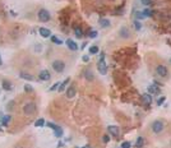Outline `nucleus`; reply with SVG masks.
I'll return each instance as SVG.
<instances>
[{
    "instance_id": "7",
    "label": "nucleus",
    "mask_w": 171,
    "mask_h": 148,
    "mask_svg": "<svg viewBox=\"0 0 171 148\" xmlns=\"http://www.w3.org/2000/svg\"><path fill=\"white\" fill-rule=\"evenodd\" d=\"M156 73L158 74L160 77H167L169 70H167V68L164 67V65H158V67L156 68Z\"/></svg>"
},
{
    "instance_id": "32",
    "label": "nucleus",
    "mask_w": 171,
    "mask_h": 148,
    "mask_svg": "<svg viewBox=\"0 0 171 148\" xmlns=\"http://www.w3.org/2000/svg\"><path fill=\"white\" fill-rule=\"evenodd\" d=\"M24 91L26 92H32V91H33V88H32L29 84H24Z\"/></svg>"
},
{
    "instance_id": "19",
    "label": "nucleus",
    "mask_w": 171,
    "mask_h": 148,
    "mask_svg": "<svg viewBox=\"0 0 171 148\" xmlns=\"http://www.w3.org/2000/svg\"><path fill=\"white\" fill-rule=\"evenodd\" d=\"M3 88L6 89V91H12V86H10V82L9 80H6V79L3 80Z\"/></svg>"
},
{
    "instance_id": "23",
    "label": "nucleus",
    "mask_w": 171,
    "mask_h": 148,
    "mask_svg": "<svg viewBox=\"0 0 171 148\" xmlns=\"http://www.w3.org/2000/svg\"><path fill=\"white\" fill-rule=\"evenodd\" d=\"M46 123H45V119H38L35 121V126H37V128H41V126H44Z\"/></svg>"
},
{
    "instance_id": "34",
    "label": "nucleus",
    "mask_w": 171,
    "mask_h": 148,
    "mask_svg": "<svg viewBox=\"0 0 171 148\" xmlns=\"http://www.w3.org/2000/svg\"><path fill=\"white\" fill-rule=\"evenodd\" d=\"M102 141H103L105 143H109V142H110V137H109V135H103V137H102Z\"/></svg>"
},
{
    "instance_id": "36",
    "label": "nucleus",
    "mask_w": 171,
    "mask_h": 148,
    "mask_svg": "<svg viewBox=\"0 0 171 148\" xmlns=\"http://www.w3.org/2000/svg\"><path fill=\"white\" fill-rule=\"evenodd\" d=\"M165 97H161V98H160V100H157V105H158V106H160V105H162L164 102H165Z\"/></svg>"
},
{
    "instance_id": "30",
    "label": "nucleus",
    "mask_w": 171,
    "mask_h": 148,
    "mask_svg": "<svg viewBox=\"0 0 171 148\" xmlns=\"http://www.w3.org/2000/svg\"><path fill=\"white\" fill-rule=\"evenodd\" d=\"M130 142L129 141H125V142H123L121 143V148H130Z\"/></svg>"
},
{
    "instance_id": "38",
    "label": "nucleus",
    "mask_w": 171,
    "mask_h": 148,
    "mask_svg": "<svg viewBox=\"0 0 171 148\" xmlns=\"http://www.w3.org/2000/svg\"><path fill=\"white\" fill-rule=\"evenodd\" d=\"M82 60H83V61L86 63V61H88V60H89V58H88V56H86V55H84V56L82 58Z\"/></svg>"
},
{
    "instance_id": "3",
    "label": "nucleus",
    "mask_w": 171,
    "mask_h": 148,
    "mask_svg": "<svg viewBox=\"0 0 171 148\" xmlns=\"http://www.w3.org/2000/svg\"><path fill=\"white\" fill-rule=\"evenodd\" d=\"M36 110H37V107H36V105H35L33 102H28V103H26L24 106H23V112H24L26 115L35 114Z\"/></svg>"
},
{
    "instance_id": "42",
    "label": "nucleus",
    "mask_w": 171,
    "mask_h": 148,
    "mask_svg": "<svg viewBox=\"0 0 171 148\" xmlns=\"http://www.w3.org/2000/svg\"><path fill=\"white\" fill-rule=\"evenodd\" d=\"M170 63H171V59H170Z\"/></svg>"
},
{
    "instance_id": "37",
    "label": "nucleus",
    "mask_w": 171,
    "mask_h": 148,
    "mask_svg": "<svg viewBox=\"0 0 171 148\" xmlns=\"http://www.w3.org/2000/svg\"><path fill=\"white\" fill-rule=\"evenodd\" d=\"M135 15H137V18H138V19H142V18H144L142 12H137V14H135Z\"/></svg>"
},
{
    "instance_id": "11",
    "label": "nucleus",
    "mask_w": 171,
    "mask_h": 148,
    "mask_svg": "<svg viewBox=\"0 0 171 148\" xmlns=\"http://www.w3.org/2000/svg\"><path fill=\"white\" fill-rule=\"evenodd\" d=\"M65 94H67V97L68 98H73L74 96L77 94V89H76V87H73V86H70L68 89H67V92H65Z\"/></svg>"
},
{
    "instance_id": "27",
    "label": "nucleus",
    "mask_w": 171,
    "mask_h": 148,
    "mask_svg": "<svg viewBox=\"0 0 171 148\" xmlns=\"http://www.w3.org/2000/svg\"><path fill=\"white\" fill-rule=\"evenodd\" d=\"M142 13H143V17H151L153 12H152L151 9H147V8H146V9L143 10V12H142Z\"/></svg>"
},
{
    "instance_id": "43",
    "label": "nucleus",
    "mask_w": 171,
    "mask_h": 148,
    "mask_svg": "<svg viewBox=\"0 0 171 148\" xmlns=\"http://www.w3.org/2000/svg\"><path fill=\"white\" fill-rule=\"evenodd\" d=\"M76 148H78V147H76Z\"/></svg>"
},
{
    "instance_id": "40",
    "label": "nucleus",
    "mask_w": 171,
    "mask_h": 148,
    "mask_svg": "<svg viewBox=\"0 0 171 148\" xmlns=\"http://www.w3.org/2000/svg\"><path fill=\"white\" fill-rule=\"evenodd\" d=\"M64 144H63V142H59V144H58V147H63Z\"/></svg>"
},
{
    "instance_id": "12",
    "label": "nucleus",
    "mask_w": 171,
    "mask_h": 148,
    "mask_svg": "<svg viewBox=\"0 0 171 148\" xmlns=\"http://www.w3.org/2000/svg\"><path fill=\"white\" fill-rule=\"evenodd\" d=\"M147 91H148L149 94H158L160 92H161V91H160V88L157 86H155V84H151V86L147 88Z\"/></svg>"
},
{
    "instance_id": "33",
    "label": "nucleus",
    "mask_w": 171,
    "mask_h": 148,
    "mask_svg": "<svg viewBox=\"0 0 171 148\" xmlns=\"http://www.w3.org/2000/svg\"><path fill=\"white\" fill-rule=\"evenodd\" d=\"M134 27H135L137 31H139L141 29V22H137V20H135V22H134Z\"/></svg>"
},
{
    "instance_id": "22",
    "label": "nucleus",
    "mask_w": 171,
    "mask_h": 148,
    "mask_svg": "<svg viewBox=\"0 0 171 148\" xmlns=\"http://www.w3.org/2000/svg\"><path fill=\"white\" fill-rule=\"evenodd\" d=\"M70 82V78H67L65 80H64L63 83H60V87H59V92H63L64 91V88H65V86H67V84Z\"/></svg>"
},
{
    "instance_id": "1",
    "label": "nucleus",
    "mask_w": 171,
    "mask_h": 148,
    "mask_svg": "<svg viewBox=\"0 0 171 148\" xmlns=\"http://www.w3.org/2000/svg\"><path fill=\"white\" fill-rule=\"evenodd\" d=\"M97 69L100 72V74L105 75L107 73V65H106V60H105V52H101L100 54V60L97 63Z\"/></svg>"
},
{
    "instance_id": "5",
    "label": "nucleus",
    "mask_w": 171,
    "mask_h": 148,
    "mask_svg": "<svg viewBox=\"0 0 171 148\" xmlns=\"http://www.w3.org/2000/svg\"><path fill=\"white\" fill-rule=\"evenodd\" d=\"M164 128H165V125H164V123H162V121L156 120V121H153V123H152V130H153V133H156V134L161 133V132L164 130Z\"/></svg>"
},
{
    "instance_id": "21",
    "label": "nucleus",
    "mask_w": 171,
    "mask_h": 148,
    "mask_svg": "<svg viewBox=\"0 0 171 148\" xmlns=\"http://www.w3.org/2000/svg\"><path fill=\"white\" fill-rule=\"evenodd\" d=\"M120 36H121V37H129V29L125 28V27H123V28L120 29Z\"/></svg>"
},
{
    "instance_id": "41",
    "label": "nucleus",
    "mask_w": 171,
    "mask_h": 148,
    "mask_svg": "<svg viewBox=\"0 0 171 148\" xmlns=\"http://www.w3.org/2000/svg\"><path fill=\"white\" fill-rule=\"evenodd\" d=\"M83 148H91V147H89V146H84Z\"/></svg>"
},
{
    "instance_id": "28",
    "label": "nucleus",
    "mask_w": 171,
    "mask_h": 148,
    "mask_svg": "<svg viewBox=\"0 0 171 148\" xmlns=\"http://www.w3.org/2000/svg\"><path fill=\"white\" fill-rule=\"evenodd\" d=\"M84 77L87 78V79H89V80H92V79H93V75H92V72L87 70V72L84 73Z\"/></svg>"
},
{
    "instance_id": "39",
    "label": "nucleus",
    "mask_w": 171,
    "mask_h": 148,
    "mask_svg": "<svg viewBox=\"0 0 171 148\" xmlns=\"http://www.w3.org/2000/svg\"><path fill=\"white\" fill-rule=\"evenodd\" d=\"M3 65V60H1V55H0V67Z\"/></svg>"
},
{
    "instance_id": "9",
    "label": "nucleus",
    "mask_w": 171,
    "mask_h": 148,
    "mask_svg": "<svg viewBox=\"0 0 171 148\" xmlns=\"http://www.w3.org/2000/svg\"><path fill=\"white\" fill-rule=\"evenodd\" d=\"M38 32H40V35L44 37V38H49V37H51V31H50L49 28L41 27V28L38 29Z\"/></svg>"
},
{
    "instance_id": "25",
    "label": "nucleus",
    "mask_w": 171,
    "mask_h": 148,
    "mask_svg": "<svg viewBox=\"0 0 171 148\" xmlns=\"http://www.w3.org/2000/svg\"><path fill=\"white\" fill-rule=\"evenodd\" d=\"M51 41L54 42V44H56V45H63L64 42L59 38V37H56V36H51Z\"/></svg>"
},
{
    "instance_id": "17",
    "label": "nucleus",
    "mask_w": 171,
    "mask_h": 148,
    "mask_svg": "<svg viewBox=\"0 0 171 148\" xmlns=\"http://www.w3.org/2000/svg\"><path fill=\"white\" fill-rule=\"evenodd\" d=\"M74 35H76L77 38H82V37H83V31H82V28H81V27H76V28H74Z\"/></svg>"
},
{
    "instance_id": "16",
    "label": "nucleus",
    "mask_w": 171,
    "mask_h": 148,
    "mask_svg": "<svg viewBox=\"0 0 171 148\" xmlns=\"http://www.w3.org/2000/svg\"><path fill=\"white\" fill-rule=\"evenodd\" d=\"M0 120H1V125H8V123H9V120H10V116L9 115H4V116H1V114H0Z\"/></svg>"
},
{
    "instance_id": "10",
    "label": "nucleus",
    "mask_w": 171,
    "mask_h": 148,
    "mask_svg": "<svg viewBox=\"0 0 171 148\" xmlns=\"http://www.w3.org/2000/svg\"><path fill=\"white\" fill-rule=\"evenodd\" d=\"M107 130H109V133H110L111 135H114V137H119L120 130H119V128H117L116 125H110L109 128H107Z\"/></svg>"
},
{
    "instance_id": "20",
    "label": "nucleus",
    "mask_w": 171,
    "mask_h": 148,
    "mask_svg": "<svg viewBox=\"0 0 171 148\" xmlns=\"http://www.w3.org/2000/svg\"><path fill=\"white\" fill-rule=\"evenodd\" d=\"M100 24H101V27H110V20L109 19H105V18H102V19H100Z\"/></svg>"
},
{
    "instance_id": "15",
    "label": "nucleus",
    "mask_w": 171,
    "mask_h": 148,
    "mask_svg": "<svg viewBox=\"0 0 171 148\" xmlns=\"http://www.w3.org/2000/svg\"><path fill=\"white\" fill-rule=\"evenodd\" d=\"M142 98H143L144 103H147V105H149V103L152 102V97H151V94H149V93H143L142 94Z\"/></svg>"
},
{
    "instance_id": "24",
    "label": "nucleus",
    "mask_w": 171,
    "mask_h": 148,
    "mask_svg": "<svg viewBox=\"0 0 171 148\" xmlns=\"http://www.w3.org/2000/svg\"><path fill=\"white\" fill-rule=\"evenodd\" d=\"M98 47L96 46V45H93V46H91L89 47V54H92V55H96V54H98Z\"/></svg>"
},
{
    "instance_id": "4",
    "label": "nucleus",
    "mask_w": 171,
    "mask_h": 148,
    "mask_svg": "<svg viewBox=\"0 0 171 148\" xmlns=\"http://www.w3.org/2000/svg\"><path fill=\"white\" fill-rule=\"evenodd\" d=\"M64 68H65V63L61 60H55L52 61V69H54L56 73H63Z\"/></svg>"
},
{
    "instance_id": "26",
    "label": "nucleus",
    "mask_w": 171,
    "mask_h": 148,
    "mask_svg": "<svg viewBox=\"0 0 171 148\" xmlns=\"http://www.w3.org/2000/svg\"><path fill=\"white\" fill-rule=\"evenodd\" d=\"M97 35H98L97 31L91 29V31H89V33H88V37H89V38H96V37H97Z\"/></svg>"
},
{
    "instance_id": "6",
    "label": "nucleus",
    "mask_w": 171,
    "mask_h": 148,
    "mask_svg": "<svg viewBox=\"0 0 171 148\" xmlns=\"http://www.w3.org/2000/svg\"><path fill=\"white\" fill-rule=\"evenodd\" d=\"M38 78L41 79V80H44V82H47V80H50V78H51V74H50V72L49 70H41L40 72V74H38Z\"/></svg>"
},
{
    "instance_id": "2",
    "label": "nucleus",
    "mask_w": 171,
    "mask_h": 148,
    "mask_svg": "<svg viewBox=\"0 0 171 148\" xmlns=\"http://www.w3.org/2000/svg\"><path fill=\"white\" fill-rule=\"evenodd\" d=\"M37 17H38V19L41 20V22H49L50 18H51L49 10H46V9H40L38 13H37Z\"/></svg>"
},
{
    "instance_id": "14",
    "label": "nucleus",
    "mask_w": 171,
    "mask_h": 148,
    "mask_svg": "<svg viewBox=\"0 0 171 148\" xmlns=\"http://www.w3.org/2000/svg\"><path fill=\"white\" fill-rule=\"evenodd\" d=\"M63 134H64L63 129L60 128V126H58V125H56V128L54 129V135L56 137V138H61V137H63Z\"/></svg>"
},
{
    "instance_id": "8",
    "label": "nucleus",
    "mask_w": 171,
    "mask_h": 148,
    "mask_svg": "<svg viewBox=\"0 0 171 148\" xmlns=\"http://www.w3.org/2000/svg\"><path fill=\"white\" fill-rule=\"evenodd\" d=\"M65 45H67L72 51H77V50H78V45L76 44V41H73L72 38H68V40L65 41Z\"/></svg>"
},
{
    "instance_id": "35",
    "label": "nucleus",
    "mask_w": 171,
    "mask_h": 148,
    "mask_svg": "<svg viewBox=\"0 0 171 148\" xmlns=\"http://www.w3.org/2000/svg\"><path fill=\"white\" fill-rule=\"evenodd\" d=\"M46 125L49 126V128H51L52 130H54V129L56 128V125H55V124H52V123H46Z\"/></svg>"
},
{
    "instance_id": "18",
    "label": "nucleus",
    "mask_w": 171,
    "mask_h": 148,
    "mask_svg": "<svg viewBox=\"0 0 171 148\" xmlns=\"http://www.w3.org/2000/svg\"><path fill=\"white\" fill-rule=\"evenodd\" d=\"M144 144V139H143V137H138V139L135 142V148H142Z\"/></svg>"
},
{
    "instance_id": "29",
    "label": "nucleus",
    "mask_w": 171,
    "mask_h": 148,
    "mask_svg": "<svg viewBox=\"0 0 171 148\" xmlns=\"http://www.w3.org/2000/svg\"><path fill=\"white\" fill-rule=\"evenodd\" d=\"M59 87H60V82H56L54 86L50 87V91H56V89H59Z\"/></svg>"
},
{
    "instance_id": "13",
    "label": "nucleus",
    "mask_w": 171,
    "mask_h": 148,
    "mask_svg": "<svg viewBox=\"0 0 171 148\" xmlns=\"http://www.w3.org/2000/svg\"><path fill=\"white\" fill-rule=\"evenodd\" d=\"M19 78H22L24 80H33V75H31L28 73H23V72L19 74Z\"/></svg>"
},
{
    "instance_id": "31",
    "label": "nucleus",
    "mask_w": 171,
    "mask_h": 148,
    "mask_svg": "<svg viewBox=\"0 0 171 148\" xmlns=\"http://www.w3.org/2000/svg\"><path fill=\"white\" fill-rule=\"evenodd\" d=\"M141 1H142V4L146 5V6H148V5L152 4V0H141Z\"/></svg>"
}]
</instances>
